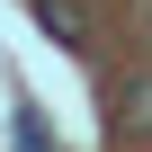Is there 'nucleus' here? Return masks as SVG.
<instances>
[{
	"mask_svg": "<svg viewBox=\"0 0 152 152\" xmlns=\"http://www.w3.org/2000/svg\"><path fill=\"white\" fill-rule=\"evenodd\" d=\"M107 107H116V134H152V72H125Z\"/></svg>",
	"mask_w": 152,
	"mask_h": 152,
	"instance_id": "nucleus-1",
	"label": "nucleus"
},
{
	"mask_svg": "<svg viewBox=\"0 0 152 152\" xmlns=\"http://www.w3.org/2000/svg\"><path fill=\"white\" fill-rule=\"evenodd\" d=\"M36 18H45V36H63V45H90V18H81V0H36Z\"/></svg>",
	"mask_w": 152,
	"mask_h": 152,
	"instance_id": "nucleus-2",
	"label": "nucleus"
},
{
	"mask_svg": "<svg viewBox=\"0 0 152 152\" xmlns=\"http://www.w3.org/2000/svg\"><path fill=\"white\" fill-rule=\"evenodd\" d=\"M18 152H54V143H45V125H36V107H18Z\"/></svg>",
	"mask_w": 152,
	"mask_h": 152,
	"instance_id": "nucleus-3",
	"label": "nucleus"
}]
</instances>
